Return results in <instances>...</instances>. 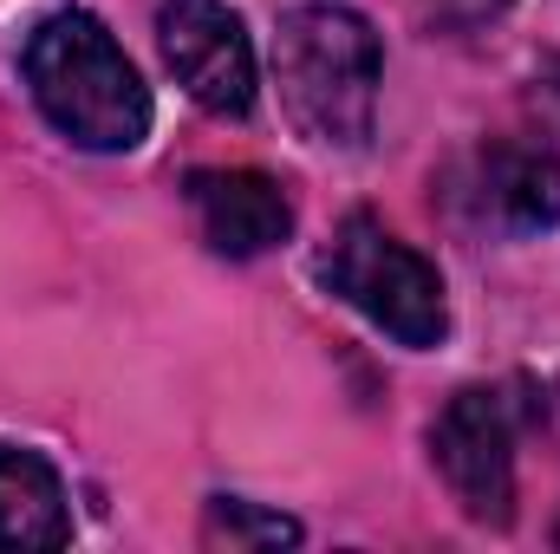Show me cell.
Segmentation results:
<instances>
[{"mask_svg":"<svg viewBox=\"0 0 560 554\" xmlns=\"http://www.w3.org/2000/svg\"><path fill=\"white\" fill-rule=\"evenodd\" d=\"M20 72L46 125L79 150L118 157V150H138L150 131V85L138 79L131 53L112 39V26L85 7L46 13L26 39Z\"/></svg>","mask_w":560,"mask_h":554,"instance_id":"obj_1","label":"cell"},{"mask_svg":"<svg viewBox=\"0 0 560 554\" xmlns=\"http://www.w3.org/2000/svg\"><path fill=\"white\" fill-rule=\"evenodd\" d=\"M378 79H385V53L365 13L339 0H306L280 13L275 85L306 143L359 150L378 118Z\"/></svg>","mask_w":560,"mask_h":554,"instance_id":"obj_2","label":"cell"},{"mask_svg":"<svg viewBox=\"0 0 560 554\" xmlns=\"http://www.w3.org/2000/svg\"><path fill=\"white\" fill-rule=\"evenodd\" d=\"M326 287L359 307L378 333H392L398 346H436L450 333V300H443V275L423 262L411 242H398L378 216H346L326 262H319Z\"/></svg>","mask_w":560,"mask_h":554,"instance_id":"obj_3","label":"cell"},{"mask_svg":"<svg viewBox=\"0 0 560 554\" xmlns=\"http://www.w3.org/2000/svg\"><path fill=\"white\" fill-rule=\"evenodd\" d=\"M430 457L469 522H489V529L515 522V412L502 392L489 385L456 392L430 424Z\"/></svg>","mask_w":560,"mask_h":554,"instance_id":"obj_4","label":"cell"},{"mask_svg":"<svg viewBox=\"0 0 560 554\" xmlns=\"http://www.w3.org/2000/svg\"><path fill=\"white\" fill-rule=\"evenodd\" d=\"M156 46H163V66L176 72V85L202 112L242 118L255 105V46L229 0H163Z\"/></svg>","mask_w":560,"mask_h":554,"instance_id":"obj_5","label":"cell"},{"mask_svg":"<svg viewBox=\"0 0 560 554\" xmlns=\"http://www.w3.org/2000/svg\"><path fill=\"white\" fill-rule=\"evenodd\" d=\"M189 209H196V229L215 255L229 262H255L287 242L293 229V203L275 176L261 170H196L189 176Z\"/></svg>","mask_w":560,"mask_h":554,"instance_id":"obj_6","label":"cell"},{"mask_svg":"<svg viewBox=\"0 0 560 554\" xmlns=\"http://www.w3.org/2000/svg\"><path fill=\"white\" fill-rule=\"evenodd\" d=\"M476 216L502 222V229H555L560 222V157L541 143H489L469 157L463 176Z\"/></svg>","mask_w":560,"mask_h":554,"instance_id":"obj_7","label":"cell"},{"mask_svg":"<svg viewBox=\"0 0 560 554\" xmlns=\"http://www.w3.org/2000/svg\"><path fill=\"white\" fill-rule=\"evenodd\" d=\"M72 542V509L66 483L39 450L0 443V549L13 554H46Z\"/></svg>","mask_w":560,"mask_h":554,"instance_id":"obj_8","label":"cell"},{"mask_svg":"<svg viewBox=\"0 0 560 554\" xmlns=\"http://www.w3.org/2000/svg\"><path fill=\"white\" fill-rule=\"evenodd\" d=\"M209 535L229 542V549H293V542H300V522L268 516V509H255V503L222 496V503H209Z\"/></svg>","mask_w":560,"mask_h":554,"instance_id":"obj_9","label":"cell"},{"mask_svg":"<svg viewBox=\"0 0 560 554\" xmlns=\"http://www.w3.org/2000/svg\"><path fill=\"white\" fill-rule=\"evenodd\" d=\"M555 542H560V529H555Z\"/></svg>","mask_w":560,"mask_h":554,"instance_id":"obj_10","label":"cell"}]
</instances>
